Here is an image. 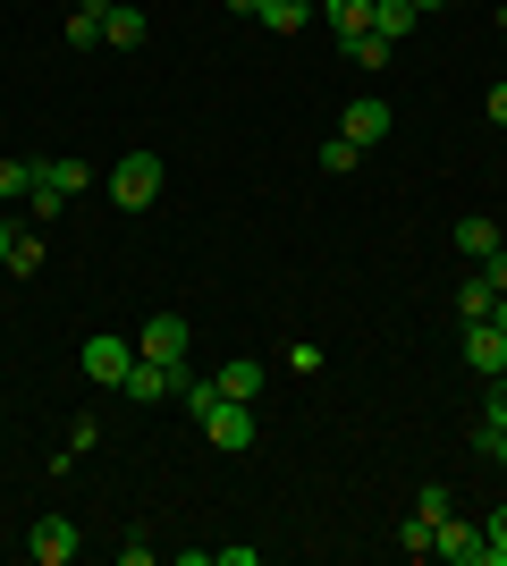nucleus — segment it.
Here are the masks:
<instances>
[{
	"label": "nucleus",
	"instance_id": "19",
	"mask_svg": "<svg viewBox=\"0 0 507 566\" xmlns=\"http://www.w3.org/2000/svg\"><path fill=\"white\" fill-rule=\"evenodd\" d=\"M347 60H356V69H389V43L363 25V34H347Z\"/></svg>",
	"mask_w": 507,
	"mask_h": 566
},
{
	"label": "nucleus",
	"instance_id": "28",
	"mask_svg": "<svg viewBox=\"0 0 507 566\" xmlns=\"http://www.w3.org/2000/svg\"><path fill=\"white\" fill-rule=\"evenodd\" d=\"M474 271H483V280H490V287H499V296H507V245H499V254H490V262H474Z\"/></svg>",
	"mask_w": 507,
	"mask_h": 566
},
{
	"label": "nucleus",
	"instance_id": "2",
	"mask_svg": "<svg viewBox=\"0 0 507 566\" xmlns=\"http://www.w3.org/2000/svg\"><path fill=\"white\" fill-rule=\"evenodd\" d=\"M161 178H169L161 153H119L102 187H110V203H119V212H152V203H161Z\"/></svg>",
	"mask_w": 507,
	"mask_h": 566
},
{
	"label": "nucleus",
	"instance_id": "23",
	"mask_svg": "<svg viewBox=\"0 0 507 566\" xmlns=\"http://www.w3.org/2000/svg\"><path fill=\"white\" fill-rule=\"evenodd\" d=\"M483 566H507V507H490L483 524Z\"/></svg>",
	"mask_w": 507,
	"mask_h": 566
},
{
	"label": "nucleus",
	"instance_id": "5",
	"mask_svg": "<svg viewBox=\"0 0 507 566\" xmlns=\"http://www.w3.org/2000/svg\"><path fill=\"white\" fill-rule=\"evenodd\" d=\"M178 380H187V364H152V355H136V373L119 380L136 406H161V398H178Z\"/></svg>",
	"mask_w": 507,
	"mask_h": 566
},
{
	"label": "nucleus",
	"instance_id": "16",
	"mask_svg": "<svg viewBox=\"0 0 507 566\" xmlns=\"http://www.w3.org/2000/svg\"><path fill=\"white\" fill-rule=\"evenodd\" d=\"M490 296H499V287H490L483 271H465L457 280V322H490Z\"/></svg>",
	"mask_w": 507,
	"mask_h": 566
},
{
	"label": "nucleus",
	"instance_id": "25",
	"mask_svg": "<svg viewBox=\"0 0 507 566\" xmlns=\"http://www.w3.org/2000/svg\"><path fill=\"white\" fill-rule=\"evenodd\" d=\"M0 271H43V237L18 229V245H9V262H0Z\"/></svg>",
	"mask_w": 507,
	"mask_h": 566
},
{
	"label": "nucleus",
	"instance_id": "4",
	"mask_svg": "<svg viewBox=\"0 0 507 566\" xmlns=\"http://www.w3.org/2000/svg\"><path fill=\"white\" fill-rule=\"evenodd\" d=\"M85 380H102V389H119L127 373H136V338H85Z\"/></svg>",
	"mask_w": 507,
	"mask_h": 566
},
{
	"label": "nucleus",
	"instance_id": "15",
	"mask_svg": "<svg viewBox=\"0 0 507 566\" xmlns=\"http://www.w3.org/2000/svg\"><path fill=\"white\" fill-rule=\"evenodd\" d=\"M372 34H381V43H406L414 34V0H372Z\"/></svg>",
	"mask_w": 507,
	"mask_h": 566
},
{
	"label": "nucleus",
	"instance_id": "1",
	"mask_svg": "<svg viewBox=\"0 0 507 566\" xmlns=\"http://www.w3.org/2000/svg\"><path fill=\"white\" fill-rule=\"evenodd\" d=\"M85 187H94V169L76 161V153H51V161H34V187H25V212L60 220V212H68V195H85Z\"/></svg>",
	"mask_w": 507,
	"mask_h": 566
},
{
	"label": "nucleus",
	"instance_id": "24",
	"mask_svg": "<svg viewBox=\"0 0 507 566\" xmlns=\"http://www.w3.org/2000/svg\"><path fill=\"white\" fill-rule=\"evenodd\" d=\"M25 187H34V161H0V203H25Z\"/></svg>",
	"mask_w": 507,
	"mask_h": 566
},
{
	"label": "nucleus",
	"instance_id": "6",
	"mask_svg": "<svg viewBox=\"0 0 507 566\" xmlns=\"http://www.w3.org/2000/svg\"><path fill=\"white\" fill-rule=\"evenodd\" d=\"M136 355H152V364H187V313H152L145 331H136Z\"/></svg>",
	"mask_w": 507,
	"mask_h": 566
},
{
	"label": "nucleus",
	"instance_id": "7",
	"mask_svg": "<svg viewBox=\"0 0 507 566\" xmlns=\"http://www.w3.org/2000/svg\"><path fill=\"white\" fill-rule=\"evenodd\" d=\"M432 558H448V566H483V533L474 524H457V507L432 524Z\"/></svg>",
	"mask_w": 507,
	"mask_h": 566
},
{
	"label": "nucleus",
	"instance_id": "31",
	"mask_svg": "<svg viewBox=\"0 0 507 566\" xmlns=\"http://www.w3.org/2000/svg\"><path fill=\"white\" fill-rule=\"evenodd\" d=\"M9 245H18V220H0V262H9Z\"/></svg>",
	"mask_w": 507,
	"mask_h": 566
},
{
	"label": "nucleus",
	"instance_id": "27",
	"mask_svg": "<svg viewBox=\"0 0 507 566\" xmlns=\"http://www.w3.org/2000/svg\"><path fill=\"white\" fill-rule=\"evenodd\" d=\"M474 440H483V457H490V465L507 473V431H474Z\"/></svg>",
	"mask_w": 507,
	"mask_h": 566
},
{
	"label": "nucleus",
	"instance_id": "33",
	"mask_svg": "<svg viewBox=\"0 0 507 566\" xmlns=\"http://www.w3.org/2000/svg\"><path fill=\"white\" fill-rule=\"evenodd\" d=\"M499 25H507V0H499Z\"/></svg>",
	"mask_w": 507,
	"mask_h": 566
},
{
	"label": "nucleus",
	"instance_id": "9",
	"mask_svg": "<svg viewBox=\"0 0 507 566\" xmlns=\"http://www.w3.org/2000/svg\"><path fill=\"white\" fill-rule=\"evenodd\" d=\"M338 136H347V144H381L389 136V94H356L347 118H338Z\"/></svg>",
	"mask_w": 507,
	"mask_h": 566
},
{
	"label": "nucleus",
	"instance_id": "21",
	"mask_svg": "<svg viewBox=\"0 0 507 566\" xmlns=\"http://www.w3.org/2000/svg\"><path fill=\"white\" fill-rule=\"evenodd\" d=\"M356 161H363V144H347V136H330V144H321V178H347Z\"/></svg>",
	"mask_w": 507,
	"mask_h": 566
},
{
	"label": "nucleus",
	"instance_id": "11",
	"mask_svg": "<svg viewBox=\"0 0 507 566\" xmlns=\"http://www.w3.org/2000/svg\"><path fill=\"white\" fill-rule=\"evenodd\" d=\"M254 25H263V34H305V25H314V0H254Z\"/></svg>",
	"mask_w": 507,
	"mask_h": 566
},
{
	"label": "nucleus",
	"instance_id": "18",
	"mask_svg": "<svg viewBox=\"0 0 507 566\" xmlns=\"http://www.w3.org/2000/svg\"><path fill=\"white\" fill-rule=\"evenodd\" d=\"M102 18H110V0H76V9H68V43H76V51L102 43Z\"/></svg>",
	"mask_w": 507,
	"mask_h": 566
},
{
	"label": "nucleus",
	"instance_id": "22",
	"mask_svg": "<svg viewBox=\"0 0 507 566\" xmlns=\"http://www.w3.org/2000/svg\"><path fill=\"white\" fill-rule=\"evenodd\" d=\"M398 549H406V558H432V516H398Z\"/></svg>",
	"mask_w": 507,
	"mask_h": 566
},
{
	"label": "nucleus",
	"instance_id": "14",
	"mask_svg": "<svg viewBox=\"0 0 507 566\" xmlns=\"http://www.w3.org/2000/svg\"><path fill=\"white\" fill-rule=\"evenodd\" d=\"M457 254H465V262H490V254H499V229H490L483 212H465V220H457Z\"/></svg>",
	"mask_w": 507,
	"mask_h": 566
},
{
	"label": "nucleus",
	"instance_id": "26",
	"mask_svg": "<svg viewBox=\"0 0 507 566\" xmlns=\"http://www.w3.org/2000/svg\"><path fill=\"white\" fill-rule=\"evenodd\" d=\"M448 507H457V499L440 491V482H432V491H414V516H432V524H440V516H448Z\"/></svg>",
	"mask_w": 507,
	"mask_h": 566
},
{
	"label": "nucleus",
	"instance_id": "29",
	"mask_svg": "<svg viewBox=\"0 0 507 566\" xmlns=\"http://www.w3.org/2000/svg\"><path fill=\"white\" fill-rule=\"evenodd\" d=\"M483 111H490V127H507V85H490V102H483Z\"/></svg>",
	"mask_w": 507,
	"mask_h": 566
},
{
	"label": "nucleus",
	"instance_id": "10",
	"mask_svg": "<svg viewBox=\"0 0 507 566\" xmlns=\"http://www.w3.org/2000/svg\"><path fill=\"white\" fill-rule=\"evenodd\" d=\"M465 364H474V373H507V338L490 331V322H465Z\"/></svg>",
	"mask_w": 507,
	"mask_h": 566
},
{
	"label": "nucleus",
	"instance_id": "34",
	"mask_svg": "<svg viewBox=\"0 0 507 566\" xmlns=\"http://www.w3.org/2000/svg\"><path fill=\"white\" fill-rule=\"evenodd\" d=\"M0 287H9V271H0Z\"/></svg>",
	"mask_w": 507,
	"mask_h": 566
},
{
	"label": "nucleus",
	"instance_id": "12",
	"mask_svg": "<svg viewBox=\"0 0 507 566\" xmlns=\"http://www.w3.org/2000/svg\"><path fill=\"white\" fill-rule=\"evenodd\" d=\"M145 34H152V18H145V9H127V0H110V18H102V43H110V51H136Z\"/></svg>",
	"mask_w": 507,
	"mask_h": 566
},
{
	"label": "nucleus",
	"instance_id": "8",
	"mask_svg": "<svg viewBox=\"0 0 507 566\" xmlns=\"http://www.w3.org/2000/svg\"><path fill=\"white\" fill-rule=\"evenodd\" d=\"M25 558H34V566H68L76 558V524L68 516H43L34 533H25Z\"/></svg>",
	"mask_w": 507,
	"mask_h": 566
},
{
	"label": "nucleus",
	"instance_id": "3",
	"mask_svg": "<svg viewBox=\"0 0 507 566\" xmlns=\"http://www.w3.org/2000/svg\"><path fill=\"white\" fill-rule=\"evenodd\" d=\"M203 440H212V449H229V457H245V449H254V406H245V398H212Z\"/></svg>",
	"mask_w": 507,
	"mask_h": 566
},
{
	"label": "nucleus",
	"instance_id": "32",
	"mask_svg": "<svg viewBox=\"0 0 507 566\" xmlns=\"http://www.w3.org/2000/svg\"><path fill=\"white\" fill-rule=\"evenodd\" d=\"M432 9H448V0H414V18H432Z\"/></svg>",
	"mask_w": 507,
	"mask_h": 566
},
{
	"label": "nucleus",
	"instance_id": "30",
	"mask_svg": "<svg viewBox=\"0 0 507 566\" xmlns=\"http://www.w3.org/2000/svg\"><path fill=\"white\" fill-rule=\"evenodd\" d=\"M490 331H499V338H507V296H490Z\"/></svg>",
	"mask_w": 507,
	"mask_h": 566
},
{
	"label": "nucleus",
	"instance_id": "20",
	"mask_svg": "<svg viewBox=\"0 0 507 566\" xmlns=\"http://www.w3.org/2000/svg\"><path fill=\"white\" fill-rule=\"evenodd\" d=\"M474 431H507V373H490V389H483V423Z\"/></svg>",
	"mask_w": 507,
	"mask_h": 566
},
{
	"label": "nucleus",
	"instance_id": "13",
	"mask_svg": "<svg viewBox=\"0 0 507 566\" xmlns=\"http://www.w3.org/2000/svg\"><path fill=\"white\" fill-rule=\"evenodd\" d=\"M212 380H220V398H245V406L263 398V364H254V355H229Z\"/></svg>",
	"mask_w": 507,
	"mask_h": 566
},
{
	"label": "nucleus",
	"instance_id": "17",
	"mask_svg": "<svg viewBox=\"0 0 507 566\" xmlns=\"http://www.w3.org/2000/svg\"><path fill=\"white\" fill-rule=\"evenodd\" d=\"M321 18H330V34L347 43V34H363V25H372V0H321Z\"/></svg>",
	"mask_w": 507,
	"mask_h": 566
}]
</instances>
